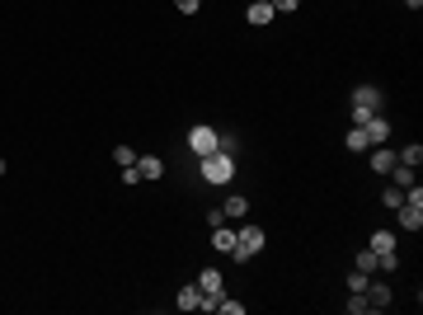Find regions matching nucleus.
Segmentation results:
<instances>
[{"label": "nucleus", "mask_w": 423, "mask_h": 315, "mask_svg": "<svg viewBox=\"0 0 423 315\" xmlns=\"http://www.w3.org/2000/svg\"><path fill=\"white\" fill-rule=\"evenodd\" d=\"M367 297H372V306H376V311H386V306L395 301V297H391V287H386V283H376V287L367 283Z\"/></svg>", "instance_id": "14"}, {"label": "nucleus", "mask_w": 423, "mask_h": 315, "mask_svg": "<svg viewBox=\"0 0 423 315\" xmlns=\"http://www.w3.org/2000/svg\"><path fill=\"white\" fill-rule=\"evenodd\" d=\"M137 174L156 184V179H165V160H160V156H137Z\"/></svg>", "instance_id": "7"}, {"label": "nucleus", "mask_w": 423, "mask_h": 315, "mask_svg": "<svg viewBox=\"0 0 423 315\" xmlns=\"http://www.w3.org/2000/svg\"><path fill=\"white\" fill-rule=\"evenodd\" d=\"M405 5H409V10H423V0H405Z\"/></svg>", "instance_id": "26"}, {"label": "nucleus", "mask_w": 423, "mask_h": 315, "mask_svg": "<svg viewBox=\"0 0 423 315\" xmlns=\"http://www.w3.org/2000/svg\"><path fill=\"white\" fill-rule=\"evenodd\" d=\"M372 170H376V174H391V170H395V151H386V146H372Z\"/></svg>", "instance_id": "12"}, {"label": "nucleus", "mask_w": 423, "mask_h": 315, "mask_svg": "<svg viewBox=\"0 0 423 315\" xmlns=\"http://www.w3.org/2000/svg\"><path fill=\"white\" fill-rule=\"evenodd\" d=\"M353 268H362V273H376V268H381V259H376L372 250H362V254H358V264H353Z\"/></svg>", "instance_id": "21"}, {"label": "nucleus", "mask_w": 423, "mask_h": 315, "mask_svg": "<svg viewBox=\"0 0 423 315\" xmlns=\"http://www.w3.org/2000/svg\"><path fill=\"white\" fill-rule=\"evenodd\" d=\"M348 311H353V315H367V311H376V306H372V297H367V292H348Z\"/></svg>", "instance_id": "17"}, {"label": "nucleus", "mask_w": 423, "mask_h": 315, "mask_svg": "<svg viewBox=\"0 0 423 315\" xmlns=\"http://www.w3.org/2000/svg\"><path fill=\"white\" fill-rule=\"evenodd\" d=\"M395 160H400V165H409V170H419V165H423V146H419V142H409Z\"/></svg>", "instance_id": "15"}, {"label": "nucleus", "mask_w": 423, "mask_h": 315, "mask_svg": "<svg viewBox=\"0 0 423 315\" xmlns=\"http://www.w3.org/2000/svg\"><path fill=\"white\" fill-rule=\"evenodd\" d=\"M301 0H273V15H297Z\"/></svg>", "instance_id": "24"}, {"label": "nucleus", "mask_w": 423, "mask_h": 315, "mask_svg": "<svg viewBox=\"0 0 423 315\" xmlns=\"http://www.w3.org/2000/svg\"><path fill=\"white\" fill-rule=\"evenodd\" d=\"M198 287H203V297H221V292H226V278H221L217 268H203V273H198Z\"/></svg>", "instance_id": "6"}, {"label": "nucleus", "mask_w": 423, "mask_h": 315, "mask_svg": "<svg viewBox=\"0 0 423 315\" xmlns=\"http://www.w3.org/2000/svg\"><path fill=\"white\" fill-rule=\"evenodd\" d=\"M221 212H226V217H231V221H235V217H245V212H250V198H245V193H231Z\"/></svg>", "instance_id": "13"}, {"label": "nucleus", "mask_w": 423, "mask_h": 315, "mask_svg": "<svg viewBox=\"0 0 423 315\" xmlns=\"http://www.w3.org/2000/svg\"><path fill=\"white\" fill-rule=\"evenodd\" d=\"M367 250H372L376 259H391V254H395V231H391V226H376V231H372V245H367Z\"/></svg>", "instance_id": "4"}, {"label": "nucleus", "mask_w": 423, "mask_h": 315, "mask_svg": "<svg viewBox=\"0 0 423 315\" xmlns=\"http://www.w3.org/2000/svg\"><path fill=\"white\" fill-rule=\"evenodd\" d=\"M353 109H381V90L376 85H358L353 90Z\"/></svg>", "instance_id": "10"}, {"label": "nucleus", "mask_w": 423, "mask_h": 315, "mask_svg": "<svg viewBox=\"0 0 423 315\" xmlns=\"http://www.w3.org/2000/svg\"><path fill=\"white\" fill-rule=\"evenodd\" d=\"M381 203H386V207L395 212V207L405 203V189H381Z\"/></svg>", "instance_id": "23"}, {"label": "nucleus", "mask_w": 423, "mask_h": 315, "mask_svg": "<svg viewBox=\"0 0 423 315\" xmlns=\"http://www.w3.org/2000/svg\"><path fill=\"white\" fill-rule=\"evenodd\" d=\"M245 19H250L254 29H268V24H273V5H268V0H254L250 10H245Z\"/></svg>", "instance_id": "9"}, {"label": "nucleus", "mask_w": 423, "mask_h": 315, "mask_svg": "<svg viewBox=\"0 0 423 315\" xmlns=\"http://www.w3.org/2000/svg\"><path fill=\"white\" fill-rule=\"evenodd\" d=\"M235 179V156L231 151H212V156H203V184H217V189H226Z\"/></svg>", "instance_id": "1"}, {"label": "nucleus", "mask_w": 423, "mask_h": 315, "mask_svg": "<svg viewBox=\"0 0 423 315\" xmlns=\"http://www.w3.org/2000/svg\"><path fill=\"white\" fill-rule=\"evenodd\" d=\"M174 10H179V15H198V10H203V0H174Z\"/></svg>", "instance_id": "25"}, {"label": "nucleus", "mask_w": 423, "mask_h": 315, "mask_svg": "<svg viewBox=\"0 0 423 315\" xmlns=\"http://www.w3.org/2000/svg\"><path fill=\"white\" fill-rule=\"evenodd\" d=\"M391 179H395V189H409V184H414V170H409V165H400V160H395Z\"/></svg>", "instance_id": "19"}, {"label": "nucleus", "mask_w": 423, "mask_h": 315, "mask_svg": "<svg viewBox=\"0 0 423 315\" xmlns=\"http://www.w3.org/2000/svg\"><path fill=\"white\" fill-rule=\"evenodd\" d=\"M367 278H372V273H362V268H353V273H348V292H367Z\"/></svg>", "instance_id": "22"}, {"label": "nucleus", "mask_w": 423, "mask_h": 315, "mask_svg": "<svg viewBox=\"0 0 423 315\" xmlns=\"http://www.w3.org/2000/svg\"><path fill=\"white\" fill-rule=\"evenodd\" d=\"M362 132H367V142H372V146H386V142H391V118L372 113V118L362 123Z\"/></svg>", "instance_id": "3"}, {"label": "nucleus", "mask_w": 423, "mask_h": 315, "mask_svg": "<svg viewBox=\"0 0 423 315\" xmlns=\"http://www.w3.org/2000/svg\"><path fill=\"white\" fill-rule=\"evenodd\" d=\"M217 146H221L217 127H193V132H188V151H193V156H198V160H203V156H212Z\"/></svg>", "instance_id": "2"}, {"label": "nucleus", "mask_w": 423, "mask_h": 315, "mask_svg": "<svg viewBox=\"0 0 423 315\" xmlns=\"http://www.w3.org/2000/svg\"><path fill=\"white\" fill-rule=\"evenodd\" d=\"M217 311H221V315H245V301H231V297H226V292H221Z\"/></svg>", "instance_id": "20"}, {"label": "nucleus", "mask_w": 423, "mask_h": 315, "mask_svg": "<svg viewBox=\"0 0 423 315\" xmlns=\"http://www.w3.org/2000/svg\"><path fill=\"white\" fill-rule=\"evenodd\" d=\"M113 160H118V170H132L137 165V151L132 146H113Z\"/></svg>", "instance_id": "18"}, {"label": "nucleus", "mask_w": 423, "mask_h": 315, "mask_svg": "<svg viewBox=\"0 0 423 315\" xmlns=\"http://www.w3.org/2000/svg\"><path fill=\"white\" fill-rule=\"evenodd\" d=\"M344 146H348V151H372V142H367V132H362V127H348Z\"/></svg>", "instance_id": "16"}, {"label": "nucleus", "mask_w": 423, "mask_h": 315, "mask_svg": "<svg viewBox=\"0 0 423 315\" xmlns=\"http://www.w3.org/2000/svg\"><path fill=\"white\" fill-rule=\"evenodd\" d=\"M0 174H5V160H0Z\"/></svg>", "instance_id": "27"}, {"label": "nucleus", "mask_w": 423, "mask_h": 315, "mask_svg": "<svg viewBox=\"0 0 423 315\" xmlns=\"http://www.w3.org/2000/svg\"><path fill=\"white\" fill-rule=\"evenodd\" d=\"M174 306H179V311H198V306H203V287H198V283L179 287V297H174Z\"/></svg>", "instance_id": "8"}, {"label": "nucleus", "mask_w": 423, "mask_h": 315, "mask_svg": "<svg viewBox=\"0 0 423 315\" xmlns=\"http://www.w3.org/2000/svg\"><path fill=\"white\" fill-rule=\"evenodd\" d=\"M212 250H221V254L235 250V226H226V221H221V226H212Z\"/></svg>", "instance_id": "11"}, {"label": "nucleus", "mask_w": 423, "mask_h": 315, "mask_svg": "<svg viewBox=\"0 0 423 315\" xmlns=\"http://www.w3.org/2000/svg\"><path fill=\"white\" fill-rule=\"evenodd\" d=\"M395 221H400L405 231H423V207H414V203H400V207H395Z\"/></svg>", "instance_id": "5"}]
</instances>
